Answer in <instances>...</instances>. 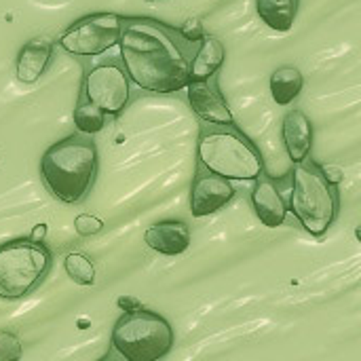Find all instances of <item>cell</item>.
I'll list each match as a JSON object with an SVG mask.
<instances>
[{
	"mask_svg": "<svg viewBox=\"0 0 361 361\" xmlns=\"http://www.w3.org/2000/svg\"><path fill=\"white\" fill-rule=\"evenodd\" d=\"M53 254L42 241L11 239L0 243V300H19L32 294L47 277Z\"/></svg>",
	"mask_w": 361,
	"mask_h": 361,
	"instance_id": "6",
	"label": "cell"
},
{
	"mask_svg": "<svg viewBox=\"0 0 361 361\" xmlns=\"http://www.w3.org/2000/svg\"><path fill=\"white\" fill-rule=\"evenodd\" d=\"M97 165L99 152L91 135L72 133L44 150L40 159V178L57 201L76 205L91 192Z\"/></svg>",
	"mask_w": 361,
	"mask_h": 361,
	"instance_id": "2",
	"label": "cell"
},
{
	"mask_svg": "<svg viewBox=\"0 0 361 361\" xmlns=\"http://www.w3.org/2000/svg\"><path fill=\"white\" fill-rule=\"evenodd\" d=\"M235 186L231 180L207 171L197 163V171L190 186V214L195 218H205L218 214L235 199Z\"/></svg>",
	"mask_w": 361,
	"mask_h": 361,
	"instance_id": "9",
	"label": "cell"
},
{
	"mask_svg": "<svg viewBox=\"0 0 361 361\" xmlns=\"http://www.w3.org/2000/svg\"><path fill=\"white\" fill-rule=\"evenodd\" d=\"M118 305H121V307H123L125 311H127V307H131L129 311H133V309H137V307H140V305H137L135 300H125V298H121V300H118Z\"/></svg>",
	"mask_w": 361,
	"mask_h": 361,
	"instance_id": "24",
	"label": "cell"
},
{
	"mask_svg": "<svg viewBox=\"0 0 361 361\" xmlns=\"http://www.w3.org/2000/svg\"><path fill=\"white\" fill-rule=\"evenodd\" d=\"M180 30V34L188 40V42H199L203 36H205V30H203V23L199 21V19H188L182 27H178Z\"/></svg>",
	"mask_w": 361,
	"mask_h": 361,
	"instance_id": "22",
	"label": "cell"
},
{
	"mask_svg": "<svg viewBox=\"0 0 361 361\" xmlns=\"http://www.w3.org/2000/svg\"><path fill=\"white\" fill-rule=\"evenodd\" d=\"M74 228L80 237H91V235H97L102 228H104V222L91 214H80L76 220H74Z\"/></svg>",
	"mask_w": 361,
	"mask_h": 361,
	"instance_id": "21",
	"label": "cell"
},
{
	"mask_svg": "<svg viewBox=\"0 0 361 361\" xmlns=\"http://www.w3.org/2000/svg\"><path fill=\"white\" fill-rule=\"evenodd\" d=\"M63 271L78 286H93L95 283V264L89 256H85L80 252H70L63 258Z\"/></svg>",
	"mask_w": 361,
	"mask_h": 361,
	"instance_id": "19",
	"label": "cell"
},
{
	"mask_svg": "<svg viewBox=\"0 0 361 361\" xmlns=\"http://www.w3.org/2000/svg\"><path fill=\"white\" fill-rule=\"evenodd\" d=\"M186 99L205 125H237L231 106L218 87V76L207 80H190L186 85Z\"/></svg>",
	"mask_w": 361,
	"mask_h": 361,
	"instance_id": "10",
	"label": "cell"
},
{
	"mask_svg": "<svg viewBox=\"0 0 361 361\" xmlns=\"http://www.w3.org/2000/svg\"><path fill=\"white\" fill-rule=\"evenodd\" d=\"M146 2H165V0H146Z\"/></svg>",
	"mask_w": 361,
	"mask_h": 361,
	"instance_id": "25",
	"label": "cell"
},
{
	"mask_svg": "<svg viewBox=\"0 0 361 361\" xmlns=\"http://www.w3.org/2000/svg\"><path fill=\"white\" fill-rule=\"evenodd\" d=\"M53 55H55L53 40L49 38L27 40L17 53V61H15L17 80L23 85H34L36 80H40V76L49 70Z\"/></svg>",
	"mask_w": 361,
	"mask_h": 361,
	"instance_id": "12",
	"label": "cell"
},
{
	"mask_svg": "<svg viewBox=\"0 0 361 361\" xmlns=\"http://www.w3.org/2000/svg\"><path fill=\"white\" fill-rule=\"evenodd\" d=\"M224 59H226L224 44L216 36L205 34L197 42V49H195V55H192L190 80H207V78L216 76L218 70L222 68Z\"/></svg>",
	"mask_w": 361,
	"mask_h": 361,
	"instance_id": "15",
	"label": "cell"
},
{
	"mask_svg": "<svg viewBox=\"0 0 361 361\" xmlns=\"http://www.w3.org/2000/svg\"><path fill=\"white\" fill-rule=\"evenodd\" d=\"M197 163L231 182H254L264 173L260 150L235 125H203L197 142Z\"/></svg>",
	"mask_w": 361,
	"mask_h": 361,
	"instance_id": "3",
	"label": "cell"
},
{
	"mask_svg": "<svg viewBox=\"0 0 361 361\" xmlns=\"http://www.w3.org/2000/svg\"><path fill=\"white\" fill-rule=\"evenodd\" d=\"M254 182L256 186L252 190V205L258 220L269 228L281 226L288 218V201L281 195L279 186L264 173H260Z\"/></svg>",
	"mask_w": 361,
	"mask_h": 361,
	"instance_id": "11",
	"label": "cell"
},
{
	"mask_svg": "<svg viewBox=\"0 0 361 361\" xmlns=\"http://www.w3.org/2000/svg\"><path fill=\"white\" fill-rule=\"evenodd\" d=\"M72 121H74L76 133L95 135V133H99L106 127L108 114L99 106H95L93 102H89L82 95H78V104H76V108L72 112Z\"/></svg>",
	"mask_w": 361,
	"mask_h": 361,
	"instance_id": "18",
	"label": "cell"
},
{
	"mask_svg": "<svg viewBox=\"0 0 361 361\" xmlns=\"http://www.w3.org/2000/svg\"><path fill=\"white\" fill-rule=\"evenodd\" d=\"M123 15L118 13H91L70 23L57 44L74 57H99L118 47Z\"/></svg>",
	"mask_w": 361,
	"mask_h": 361,
	"instance_id": "7",
	"label": "cell"
},
{
	"mask_svg": "<svg viewBox=\"0 0 361 361\" xmlns=\"http://www.w3.org/2000/svg\"><path fill=\"white\" fill-rule=\"evenodd\" d=\"M341 195L334 182L328 180L322 165L311 159L294 165L288 212H292L302 228L313 237H324L338 218Z\"/></svg>",
	"mask_w": 361,
	"mask_h": 361,
	"instance_id": "4",
	"label": "cell"
},
{
	"mask_svg": "<svg viewBox=\"0 0 361 361\" xmlns=\"http://www.w3.org/2000/svg\"><path fill=\"white\" fill-rule=\"evenodd\" d=\"M271 95L279 106H290L302 91L305 78L302 72L294 66H281L271 74Z\"/></svg>",
	"mask_w": 361,
	"mask_h": 361,
	"instance_id": "17",
	"label": "cell"
},
{
	"mask_svg": "<svg viewBox=\"0 0 361 361\" xmlns=\"http://www.w3.org/2000/svg\"><path fill=\"white\" fill-rule=\"evenodd\" d=\"M144 241L163 256H180L190 247V226L184 220H163L144 233Z\"/></svg>",
	"mask_w": 361,
	"mask_h": 361,
	"instance_id": "14",
	"label": "cell"
},
{
	"mask_svg": "<svg viewBox=\"0 0 361 361\" xmlns=\"http://www.w3.org/2000/svg\"><path fill=\"white\" fill-rule=\"evenodd\" d=\"M44 235H47V224H36V226H34V231H32V235H30V239H34V241H42V239H44Z\"/></svg>",
	"mask_w": 361,
	"mask_h": 361,
	"instance_id": "23",
	"label": "cell"
},
{
	"mask_svg": "<svg viewBox=\"0 0 361 361\" xmlns=\"http://www.w3.org/2000/svg\"><path fill=\"white\" fill-rule=\"evenodd\" d=\"M260 19L275 32H290L298 15V0H256Z\"/></svg>",
	"mask_w": 361,
	"mask_h": 361,
	"instance_id": "16",
	"label": "cell"
},
{
	"mask_svg": "<svg viewBox=\"0 0 361 361\" xmlns=\"http://www.w3.org/2000/svg\"><path fill=\"white\" fill-rule=\"evenodd\" d=\"M121 63L129 80L142 91L169 95L190 82V63L197 44L178 27L152 17H123Z\"/></svg>",
	"mask_w": 361,
	"mask_h": 361,
	"instance_id": "1",
	"label": "cell"
},
{
	"mask_svg": "<svg viewBox=\"0 0 361 361\" xmlns=\"http://www.w3.org/2000/svg\"><path fill=\"white\" fill-rule=\"evenodd\" d=\"M281 137H283V146L286 152L290 157V161L302 163L305 159L311 157V148H313V123L311 118L294 108L286 114L283 125H281Z\"/></svg>",
	"mask_w": 361,
	"mask_h": 361,
	"instance_id": "13",
	"label": "cell"
},
{
	"mask_svg": "<svg viewBox=\"0 0 361 361\" xmlns=\"http://www.w3.org/2000/svg\"><path fill=\"white\" fill-rule=\"evenodd\" d=\"M23 355V347L17 334L0 330V361H17Z\"/></svg>",
	"mask_w": 361,
	"mask_h": 361,
	"instance_id": "20",
	"label": "cell"
},
{
	"mask_svg": "<svg viewBox=\"0 0 361 361\" xmlns=\"http://www.w3.org/2000/svg\"><path fill=\"white\" fill-rule=\"evenodd\" d=\"M80 95L108 116H118L131 99V80L118 59H102L85 68Z\"/></svg>",
	"mask_w": 361,
	"mask_h": 361,
	"instance_id": "8",
	"label": "cell"
},
{
	"mask_svg": "<svg viewBox=\"0 0 361 361\" xmlns=\"http://www.w3.org/2000/svg\"><path fill=\"white\" fill-rule=\"evenodd\" d=\"M176 334L171 324L148 309L127 311L112 328V351L127 361H159L173 349Z\"/></svg>",
	"mask_w": 361,
	"mask_h": 361,
	"instance_id": "5",
	"label": "cell"
}]
</instances>
